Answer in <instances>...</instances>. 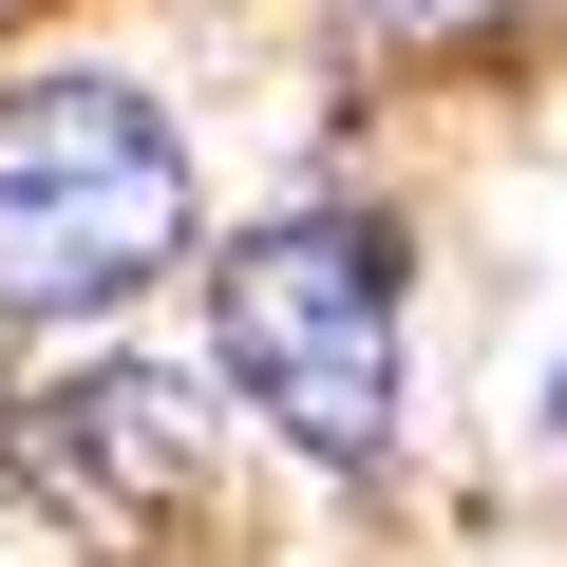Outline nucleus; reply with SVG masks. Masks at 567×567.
<instances>
[{
	"label": "nucleus",
	"mask_w": 567,
	"mask_h": 567,
	"mask_svg": "<svg viewBox=\"0 0 567 567\" xmlns=\"http://www.w3.org/2000/svg\"><path fill=\"white\" fill-rule=\"evenodd\" d=\"M227 379L322 473H379L398 454V227L379 208H303V227L227 246Z\"/></svg>",
	"instance_id": "nucleus-2"
},
{
	"label": "nucleus",
	"mask_w": 567,
	"mask_h": 567,
	"mask_svg": "<svg viewBox=\"0 0 567 567\" xmlns=\"http://www.w3.org/2000/svg\"><path fill=\"white\" fill-rule=\"evenodd\" d=\"M189 246V152L133 76H20L0 95V322H95Z\"/></svg>",
	"instance_id": "nucleus-1"
},
{
	"label": "nucleus",
	"mask_w": 567,
	"mask_h": 567,
	"mask_svg": "<svg viewBox=\"0 0 567 567\" xmlns=\"http://www.w3.org/2000/svg\"><path fill=\"white\" fill-rule=\"evenodd\" d=\"M39 473H58L76 529H152V511L208 473V398H189V379H133V360H114V379H58V398H39Z\"/></svg>",
	"instance_id": "nucleus-3"
}]
</instances>
